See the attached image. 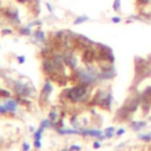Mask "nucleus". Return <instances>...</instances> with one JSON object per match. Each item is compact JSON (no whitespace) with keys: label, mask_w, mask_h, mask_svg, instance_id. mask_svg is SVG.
<instances>
[{"label":"nucleus","mask_w":151,"mask_h":151,"mask_svg":"<svg viewBox=\"0 0 151 151\" xmlns=\"http://www.w3.org/2000/svg\"><path fill=\"white\" fill-rule=\"evenodd\" d=\"M85 93H86V87L84 85H79V86H74L73 88H71L67 96L72 101H79L80 99H83Z\"/></svg>","instance_id":"f257e3e1"},{"label":"nucleus","mask_w":151,"mask_h":151,"mask_svg":"<svg viewBox=\"0 0 151 151\" xmlns=\"http://www.w3.org/2000/svg\"><path fill=\"white\" fill-rule=\"evenodd\" d=\"M144 126H146V122H138V123H132V129L133 130H140Z\"/></svg>","instance_id":"f03ea898"},{"label":"nucleus","mask_w":151,"mask_h":151,"mask_svg":"<svg viewBox=\"0 0 151 151\" xmlns=\"http://www.w3.org/2000/svg\"><path fill=\"white\" fill-rule=\"evenodd\" d=\"M84 134H87V136H93V137H101V132H100V131H94V130L84 131Z\"/></svg>","instance_id":"7ed1b4c3"},{"label":"nucleus","mask_w":151,"mask_h":151,"mask_svg":"<svg viewBox=\"0 0 151 151\" xmlns=\"http://www.w3.org/2000/svg\"><path fill=\"white\" fill-rule=\"evenodd\" d=\"M120 5H122V0H113L112 4V8L114 12H119L120 11Z\"/></svg>","instance_id":"20e7f679"},{"label":"nucleus","mask_w":151,"mask_h":151,"mask_svg":"<svg viewBox=\"0 0 151 151\" xmlns=\"http://www.w3.org/2000/svg\"><path fill=\"white\" fill-rule=\"evenodd\" d=\"M6 107H7V110H9V111L14 112V111H15V109H17V104H15V101L11 100V101H8V103L6 104Z\"/></svg>","instance_id":"39448f33"},{"label":"nucleus","mask_w":151,"mask_h":151,"mask_svg":"<svg viewBox=\"0 0 151 151\" xmlns=\"http://www.w3.org/2000/svg\"><path fill=\"white\" fill-rule=\"evenodd\" d=\"M139 7H147L151 4V0H136Z\"/></svg>","instance_id":"423d86ee"},{"label":"nucleus","mask_w":151,"mask_h":151,"mask_svg":"<svg viewBox=\"0 0 151 151\" xmlns=\"http://www.w3.org/2000/svg\"><path fill=\"white\" fill-rule=\"evenodd\" d=\"M88 18L86 17V15H81V17H78L76 20H74V24H81V22H84L85 20H87Z\"/></svg>","instance_id":"0eeeda50"},{"label":"nucleus","mask_w":151,"mask_h":151,"mask_svg":"<svg viewBox=\"0 0 151 151\" xmlns=\"http://www.w3.org/2000/svg\"><path fill=\"white\" fill-rule=\"evenodd\" d=\"M113 131H114V129H113V127H107V129L105 130V132H106V137H109V138H110V137H112V134H113L112 132H113Z\"/></svg>","instance_id":"6e6552de"},{"label":"nucleus","mask_w":151,"mask_h":151,"mask_svg":"<svg viewBox=\"0 0 151 151\" xmlns=\"http://www.w3.org/2000/svg\"><path fill=\"white\" fill-rule=\"evenodd\" d=\"M111 21L114 22V24H118V22L122 21V18H120V17H112V18H111Z\"/></svg>","instance_id":"1a4fd4ad"},{"label":"nucleus","mask_w":151,"mask_h":151,"mask_svg":"<svg viewBox=\"0 0 151 151\" xmlns=\"http://www.w3.org/2000/svg\"><path fill=\"white\" fill-rule=\"evenodd\" d=\"M35 35H37V38H39V39H44V33H42V32H40V31H39V32H37V33H35Z\"/></svg>","instance_id":"9d476101"},{"label":"nucleus","mask_w":151,"mask_h":151,"mask_svg":"<svg viewBox=\"0 0 151 151\" xmlns=\"http://www.w3.org/2000/svg\"><path fill=\"white\" fill-rule=\"evenodd\" d=\"M8 110H7V107L6 106H0V112L1 113H5V112H7Z\"/></svg>","instance_id":"9b49d317"},{"label":"nucleus","mask_w":151,"mask_h":151,"mask_svg":"<svg viewBox=\"0 0 151 151\" xmlns=\"http://www.w3.org/2000/svg\"><path fill=\"white\" fill-rule=\"evenodd\" d=\"M124 132H125V131H124V129H119V130L117 131V136H122Z\"/></svg>","instance_id":"f8f14e48"},{"label":"nucleus","mask_w":151,"mask_h":151,"mask_svg":"<svg viewBox=\"0 0 151 151\" xmlns=\"http://www.w3.org/2000/svg\"><path fill=\"white\" fill-rule=\"evenodd\" d=\"M28 150H29V145L25 143V144H24V151H28Z\"/></svg>","instance_id":"ddd939ff"},{"label":"nucleus","mask_w":151,"mask_h":151,"mask_svg":"<svg viewBox=\"0 0 151 151\" xmlns=\"http://www.w3.org/2000/svg\"><path fill=\"white\" fill-rule=\"evenodd\" d=\"M99 146H100V144H99V143H98V142H96V143H94V144H93V147H96V149H98V147H99Z\"/></svg>","instance_id":"4468645a"},{"label":"nucleus","mask_w":151,"mask_h":151,"mask_svg":"<svg viewBox=\"0 0 151 151\" xmlns=\"http://www.w3.org/2000/svg\"><path fill=\"white\" fill-rule=\"evenodd\" d=\"M18 60H19L20 63H24V61H25V58H24V57H19V58H18Z\"/></svg>","instance_id":"2eb2a0df"},{"label":"nucleus","mask_w":151,"mask_h":151,"mask_svg":"<svg viewBox=\"0 0 151 151\" xmlns=\"http://www.w3.org/2000/svg\"><path fill=\"white\" fill-rule=\"evenodd\" d=\"M71 149H72V150H80V147H79V146H72Z\"/></svg>","instance_id":"dca6fc26"},{"label":"nucleus","mask_w":151,"mask_h":151,"mask_svg":"<svg viewBox=\"0 0 151 151\" xmlns=\"http://www.w3.org/2000/svg\"><path fill=\"white\" fill-rule=\"evenodd\" d=\"M20 1H25V0H20Z\"/></svg>","instance_id":"f3484780"}]
</instances>
